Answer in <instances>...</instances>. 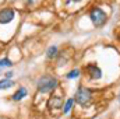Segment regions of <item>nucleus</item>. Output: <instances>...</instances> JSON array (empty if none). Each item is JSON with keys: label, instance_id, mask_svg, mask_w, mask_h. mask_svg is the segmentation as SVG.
<instances>
[{"label": "nucleus", "instance_id": "1", "mask_svg": "<svg viewBox=\"0 0 120 119\" xmlns=\"http://www.w3.org/2000/svg\"><path fill=\"white\" fill-rule=\"evenodd\" d=\"M59 87V79L53 74H42L35 81V88L39 94H52Z\"/></svg>", "mask_w": 120, "mask_h": 119}, {"label": "nucleus", "instance_id": "2", "mask_svg": "<svg viewBox=\"0 0 120 119\" xmlns=\"http://www.w3.org/2000/svg\"><path fill=\"white\" fill-rule=\"evenodd\" d=\"M74 102L78 104L80 107H88L91 102H92V98H94V94H92V90L85 87V86H78V88L74 94Z\"/></svg>", "mask_w": 120, "mask_h": 119}, {"label": "nucleus", "instance_id": "3", "mask_svg": "<svg viewBox=\"0 0 120 119\" xmlns=\"http://www.w3.org/2000/svg\"><path fill=\"white\" fill-rule=\"evenodd\" d=\"M88 17H90L91 23L94 24V27H96V28H102L108 21V14L101 7H96V6L90 10Z\"/></svg>", "mask_w": 120, "mask_h": 119}, {"label": "nucleus", "instance_id": "4", "mask_svg": "<svg viewBox=\"0 0 120 119\" xmlns=\"http://www.w3.org/2000/svg\"><path fill=\"white\" fill-rule=\"evenodd\" d=\"M17 17V11L13 6H6L0 8V25L11 24Z\"/></svg>", "mask_w": 120, "mask_h": 119}, {"label": "nucleus", "instance_id": "5", "mask_svg": "<svg viewBox=\"0 0 120 119\" xmlns=\"http://www.w3.org/2000/svg\"><path fill=\"white\" fill-rule=\"evenodd\" d=\"M85 73L91 80H101L102 79V70L96 63H88L85 66Z\"/></svg>", "mask_w": 120, "mask_h": 119}, {"label": "nucleus", "instance_id": "6", "mask_svg": "<svg viewBox=\"0 0 120 119\" xmlns=\"http://www.w3.org/2000/svg\"><path fill=\"white\" fill-rule=\"evenodd\" d=\"M28 88L25 87V86H18L15 91L10 95V99L13 101V102H21L22 99H25L27 97H28Z\"/></svg>", "mask_w": 120, "mask_h": 119}, {"label": "nucleus", "instance_id": "7", "mask_svg": "<svg viewBox=\"0 0 120 119\" xmlns=\"http://www.w3.org/2000/svg\"><path fill=\"white\" fill-rule=\"evenodd\" d=\"M63 104H64V98H63L61 95H57V94H53V95L48 99V108H49V111L61 109V108H63Z\"/></svg>", "mask_w": 120, "mask_h": 119}, {"label": "nucleus", "instance_id": "8", "mask_svg": "<svg viewBox=\"0 0 120 119\" xmlns=\"http://www.w3.org/2000/svg\"><path fill=\"white\" fill-rule=\"evenodd\" d=\"M59 46L57 45H50V46H48V49L45 51V56H46V59L48 60H55L56 59V56L59 55Z\"/></svg>", "mask_w": 120, "mask_h": 119}, {"label": "nucleus", "instance_id": "9", "mask_svg": "<svg viewBox=\"0 0 120 119\" xmlns=\"http://www.w3.org/2000/svg\"><path fill=\"white\" fill-rule=\"evenodd\" d=\"M74 105H75V102H74V98H73V97H71V98H67V99L64 101V104H63V108H61V112H63V115H68V114L73 111Z\"/></svg>", "mask_w": 120, "mask_h": 119}, {"label": "nucleus", "instance_id": "10", "mask_svg": "<svg viewBox=\"0 0 120 119\" xmlns=\"http://www.w3.org/2000/svg\"><path fill=\"white\" fill-rule=\"evenodd\" d=\"M15 86V81L14 80H10V79H4L1 77L0 79V91H6V90H10Z\"/></svg>", "mask_w": 120, "mask_h": 119}, {"label": "nucleus", "instance_id": "11", "mask_svg": "<svg viewBox=\"0 0 120 119\" xmlns=\"http://www.w3.org/2000/svg\"><path fill=\"white\" fill-rule=\"evenodd\" d=\"M68 56H67V52L66 51H61V52H59V55L56 56V66L57 67H60V66H64V64H67V62H68Z\"/></svg>", "mask_w": 120, "mask_h": 119}, {"label": "nucleus", "instance_id": "12", "mask_svg": "<svg viewBox=\"0 0 120 119\" xmlns=\"http://www.w3.org/2000/svg\"><path fill=\"white\" fill-rule=\"evenodd\" d=\"M80 76H81V70H80L78 67H75V69H71L70 71H67L64 77H66L67 80H75V79H78Z\"/></svg>", "mask_w": 120, "mask_h": 119}, {"label": "nucleus", "instance_id": "13", "mask_svg": "<svg viewBox=\"0 0 120 119\" xmlns=\"http://www.w3.org/2000/svg\"><path fill=\"white\" fill-rule=\"evenodd\" d=\"M13 66H14V62L10 59V58L4 56V58L0 59V69H1V70H3V69H11Z\"/></svg>", "mask_w": 120, "mask_h": 119}, {"label": "nucleus", "instance_id": "14", "mask_svg": "<svg viewBox=\"0 0 120 119\" xmlns=\"http://www.w3.org/2000/svg\"><path fill=\"white\" fill-rule=\"evenodd\" d=\"M1 74H3L4 79H10V80H13V77H14V71H13V70H6V71L1 73Z\"/></svg>", "mask_w": 120, "mask_h": 119}, {"label": "nucleus", "instance_id": "15", "mask_svg": "<svg viewBox=\"0 0 120 119\" xmlns=\"http://www.w3.org/2000/svg\"><path fill=\"white\" fill-rule=\"evenodd\" d=\"M24 1H25L27 7H32V6H35V3H36V0H24Z\"/></svg>", "mask_w": 120, "mask_h": 119}, {"label": "nucleus", "instance_id": "16", "mask_svg": "<svg viewBox=\"0 0 120 119\" xmlns=\"http://www.w3.org/2000/svg\"><path fill=\"white\" fill-rule=\"evenodd\" d=\"M82 0H67V4L68 3H81Z\"/></svg>", "mask_w": 120, "mask_h": 119}, {"label": "nucleus", "instance_id": "17", "mask_svg": "<svg viewBox=\"0 0 120 119\" xmlns=\"http://www.w3.org/2000/svg\"><path fill=\"white\" fill-rule=\"evenodd\" d=\"M119 102H120V94H119Z\"/></svg>", "mask_w": 120, "mask_h": 119}, {"label": "nucleus", "instance_id": "18", "mask_svg": "<svg viewBox=\"0 0 120 119\" xmlns=\"http://www.w3.org/2000/svg\"><path fill=\"white\" fill-rule=\"evenodd\" d=\"M0 74H1V69H0Z\"/></svg>", "mask_w": 120, "mask_h": 119}]
</instances>
